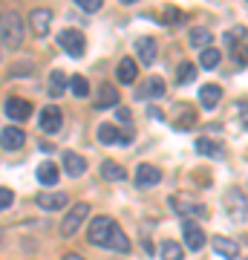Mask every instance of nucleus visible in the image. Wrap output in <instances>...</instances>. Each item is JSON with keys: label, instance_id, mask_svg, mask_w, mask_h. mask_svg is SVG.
<instances>
[{"label": "nucleus", "instance_id": "1", "mask_svg": "<svg viewBox=\"0 0 248 260\" xmlns=\"http://www.w3.org/2000/svg\"><path fill=\"white\" fill-rule=\"evenodd\" d=\"M87 240L92 246H101V249H116V251H130V240L127 234L121 232V225L113 217H95L87 229Z\"/></svg>", "mask_w": 248, "mask_h": 260}, {"label": "nucleus", "instance_id": "2", "mask_svg": "<svg viewBox=\"0 0 248 260\" xmlns=\"http://www.w3.org/2000/svg\"><path fill=\"white\" fill-rule=\"evenodd\" d=\"M20 41H23L20 15L18 12H3L0 15V44L6 49H15V47H20Z\"/></svg>", "mask_w": 248, "mask_h": 260}, {"label": "nucleus", "instance_id": "3", "mask_svg": "<svg viewBox=\"0 0 248 260\" xmlns=\"http://www.w3.org/2000/svg\"><path fill=\"white\" fill-rule=\"evenodd\" d=\"M58 47L66 49V55L81 58L84 52H87V41H84V32H78V29H61V32H58Z\"/></svg>", "mask_w": 248, "mask_h": 260}, {"label": "nucleus", "instance_id": "4", "mask_svg": "<svg viewBox=\"0 0 248 260\" xmlns=\"http://www.w3.org/2000/svg\"><path fill=\"white\" fill-rule=\"evenodd\" d=\"M87 214H90V205L87 203H75L69 211H66V217L61 220V237H73L78 229H81V223L87 220Z\"/></svg>", "mask_w": 248, "mask_h": 260}, {"label": "nucleus", "instance_id": "5", "mask_svg": "<svg viewBox=\"0 0 248 260\" xmlns=\"http://www.w3.org/2000/svg\"><path fill=\"white\" fill-rule=\"evenodd\" d=\"M38 124H41V130H44V133H58V130H61V124H64V113H61V107H55V104H46L44 110L38 113Z\"/></svg>", "mask_w": 248, "mask_h": 260}, {"label": "nucleus", "instance_id": "6", "mask_svg": "<svg viewBox=\"0 0 248 260\" xmlns=\"http://www.w3.org/2000/svg\"><path fill=\"white\" fill-rule=\"evenodd\" d=\"M133 182H136V188H153L162 182V171L156 165H150V162H141V165H136Z\"/></svg>", "mask_w": 248, "mask_h": 260}, {"label": "nucleus", "instance_id": "7", "mask_svg": "<svg viewBox=\"0 0 248 260\" xmlns=\"http://www.w3.org/2000/svg\"><path fill=\"white\" fill-rule=\"evenodd\" d=\"M170 205H173V211L182 214V217H193V214L205 217V205L196 203V200H191L188 194H173L170 197Z\"/></svg>", "mask_w": 248, "mask_h": 260}, {"label": "nucleus", "instance_id": "8", "mask_svg": "<svg viewBox=\"0 0 248 260\" xmlns=\"http://www.w3.org/2000/svg\"><path fill=\"white\" fill-rule=\"evenodd\" d=\"M182 234H185V246H188L191 251H199L205 246V240H208L205 232H202V225L193 223V220H185L182 223Z\"/></svg>", "mask_w": 248, "mask_h": 260}, {"label": "nucleus", "instance_id": "9", "mask_svg": "<svg viewBox=\"0 0 248 260\" xmlns=\"http://www.w3.org/2000/svg\"><path fill=\"white\" fill-rule=\"evenodd\" d=\"M38 205H41L44 211H61L66 205V194L64 191H41V194H38Z\"/></svg>", "mask_w": 248, "mask_h": 260}, {"label": "nucleus", "instance_id": "10", "mask_svg": "<svg viewBox=\"0 0 248 260\" xmlns=\"http://www.w3.org/2000/svg\"><path fill=\"white\" fill-rule=\"evenodd\" d=\"M130 139H133V136L121 133L116 124H101V127H98V142H101V145H127Z\"/></svg>", "mask_w": 248, "mask_h": 260}, {"label": "nucleus", "instance_id": "11", "mask_svg": "<svg viewBox=\"0 0 248 260\" xmlns=\"http://www.w3.org/2000/svg\"><path fill=\"white\" fill-rule=\"evenodd\" d=\"M23 142H26V133H23L20 127H15V124L0 130V145H3L6 150H18Z\"/></svg>", "mask_w": 248, "mask_h": 260}, {"label": "nucleus", "instance_id": "12", "mask_svg": "<svg viewBox=\"0 0 248 260\" xmlns=\"http://www.w3.org/2000/svg\"><path fill=\"white\" fill-rule=\"evenodd\" d=\"M220 102H222V87L220 84H202V87H199V104H202L205 110H214Z\"/></svg>", "mask_w": 248, "mask_h": 260}, {"label": "nucleus", "instance_id": "13", "mask_svg": "<svg viewBox=\"0 0 248 260\" xmlns=\"http://www.w3.org/2000/svg\"><path fill=\"white\" fill-rule=\"evenodd\" d=\"M6 116L15 121H26V119H32V104L23 102V99H9L6 102Z\"/></svg>", "mask_w": 248, "mask_h": 260}, {"label": "nucleus", "instance_id": "14", "mask_svg": "<svg viewBox=\"0 0 248 260\" xmlns=\"http://www.w3.org/2000/svg\"><path fill=\"white\" fill-rule=\"evenodd\" d=\"M165 95V81L159 78V75H153V78H147L141 87H138L136 99H162Z\"/></svg>", "mask_w": 248, "mask_h": 260}, {"label": "nucleus", "instance_id": "15", "mask_svg": "<svg viewBox=\"0 0 248 260\" xmlns=\"http://www.w3.org/2000/svg\"><path fill=\"white\" fill-rule=\"evenodd\" d=\"M214 251L220 254V257H225V260H237L239 257V246H237V240H231V237H214Z\"/></svg>", "mask_w": 248, "mask_h": 260}, {"label": "nucleus", "instance_id": "16", "mask_svg": "<svg viewBox=\"0 0 248 260\" xmlns=\"http://www.w3.org/2000/svg\"><path fill=\"white\" fill-rule=\"evenodd\" d=\"M136 55L145 67H150L153 61H156V41H153V38H138L136 41Z\"/></svg>", "mask_w": 248, "mask_h": 260}, {"label": "nucleus", "instance_id": "17", "mask_svg": "<svg viewBox=\"0 0 248 260\" xmlns=\"http://www.w3.org/2000/svg\"><path fill=\"white\" fill-rule=\"evenodd\" d=\"M116 78H119L121 84H133L138 78V64L133 58H121L119 67H116Z\"/></svg>", "mask_w": 248, "mask_h": 260}, {"label": "nucleus", "instance_id": "18", "mask_svg": "<svg viewBox=\"0 0 248 260\" xmlns=\"http://www.w3.org/2000/svg\"><path fill=\"white\" fill-rule=\"evenodd\" d=\"M61 162H64V171L69 174V177H81L84 171H87L84 156H78V153H73V150H66L64 156H61Z\"/></svg>", "mask_w": 248, "mask_h": 260}, {"label": "nucleus", "instance_id": "19", "mask_svg": "<svg viewBox=\"0 0 248 260\" xmlns=\"http://www.w3.org/2000/svg\"><path fill=\"white\" fill-rule=\"evenodd\" d=\"M29 20H32V29H35V35L44 38L46 32H49V23H52V12H49V9H35L32 15H29Z\"/></svg>", "mask_w": 248, "mask_h": 260}, {"label": "nucleus", "instance_id": "20", "mask_svg": "<svg viewBox=\"0 0 248 260\" xmlns=\"http://www.w3.org/2000/svg\"><path fill=\"white\" fill-rule=\"evenodd\" d=\"M95 107H119V90L110 87V84H101V87H98Z\"/></svg>", "mask_w": 248, "mask_h": 260}, {"label": "nucleus", "instance_id": "21", "mask_svg": "<svg viewBox=\"0 0 248 260\" xmlns=\"http://www.w3.org/2000/svg\"><path fill=\"white\" fill-rule=\"evenodd\" d=\"M196 153H199V156H222V153H225V148H222V142L202 136V139L196 142Z\"/></svg>", "mask_w": 248, "mask_h": 260}, {"label": "nucleus", "instance_id": "22", "mask_svg": "<svg viewBox=\"0 0 248 260\" xmlns=\"http://www.w3.org/2000/svg\"><path fill=\"white\" fill-rule=\"evenodd\" d=\"M101 177H104V179H110V182H121V179L127 177V171H124L119 162L107 159V162H101Z\"/></svg>", "mask_w": 248, "mask_h": 260}, {"label": "nucleus", "instance_id": "23", "mask_svg": "<svg viewBox=\"0 0 248 260\" xmlns=\"http://www.w3.org/2000/svg\"><path fill=\"white\" fill-rule=\"evenodd\" d=\"M38 179H41L46 188L55 185V182H58V165H52V162H44V165H38Z\"/></svg>", "mask_w": 248, "mask_h": 260}, {"label": "nucleus", "instance_id": "24", "mask_svg": "<svg viewBox=\"0 0 248 260\" xmlns=\"http://www.w3.org/2000/svg\"><path fill=\"white\" fill-rule=\"evenodd\" d=\"M159 254H162V260H185V249L179 246V243H173V240H165V243H162Z\"/></svg>", "mask_w": 248, "mask_h": 260}, {"label": "nucleus", "instance_id": "25", "mask_svg": "<svg viewBox=\"0 0 248 260\" xmlns=\"http://www.w3.org/2000/svg\"><path fill=\"white\" fill-rule=\"evenodd\" d=\"M176 110H179V121H173V127H176V130H188V127H193V119H196L193 107H188V104H179Z\"/></svg>", "mask_w": 248, "mask_h": 260}, {"label": "nucleus", "instance_id": "26", "mask_svg": "<svg viewBox=\"0 0 248 260\" xmlns=\"http://www.w3.org/2000/svg\"><path fill=\"white\" fill-rule=\"evenodd\" d=\"M211 38H214V35H211V29H199V26L191 29V44L199 49V52L211 47Z\"/></svg>", "mask_w": 248, "mask_h": 260}, {"label": "nucleus", "instance_id": "27", "mask_svg": "<svg viewBox=\"0 0 248 260\" xmlns=\"http://www.w3.org/2000/svg\"><path fill=\"white\" fill-rule=\"evenodd\" d=\"M220 61H222V49L208 47V49H202V52H199V67H205V70H214Z\"/></svg>", "mask_w": 248, "mask_h": 260}, {"label": "nucleus", "instance_id": "28", "mask_svg": "<svg viewBox=\"0 0 248 260\" xmlns=\"http://www.w3.org/2000/svg\"><path fill=\"white\" fill-rule=\"evenodd\" d=\"M64 87H66V78H64V73H61V70L49 73V93L61 95V93H64Z\"/></svg>", "mask_w": 248, "mask_h": 260}, {"label": "nucleus", "instance_id": "29", "mask_svg": "<svg viewBox=\"0 0 248 260\" xmlns=\"http://www.w3.org/2000/svg\"><path fill=\"white\" fill-rule=\"evenodd\" d=\"M193 78H196V67H193L191 61H185V64L179 67V75H176V84H191Z\"/></svg>", "mask_w": 248, "mask_h": 260}, {"label": "nucleus", "instance_id": "30", "mask_svg": "<svg viewBox=\"0 0 248 260\" xmlns=\"http://www.w3.org/2000/svg\"><path fill=\"white\" fill-rule=\"evenodd\" d=\"M69 90H73L78 99H84V95L90 93V84H87V78H84V75H73V81H69Z\"/></svg>", "mask_w": 248, "mask_h": 260}, {"label": "nucleus", "instance_id": "31", "mask_svg": "<svg viewBox=\"0 0 248 260\" xmlns=\"http://www.w3.org/2000/svg\"><path fill=\"white\" fill-rule=\"evenodd\" d=\"M15 203V194H12V188H0V211L3 208H9Z\"/></svg>", "mask_w": 248, "mask_h": 260}, {"label": "nucleus", "instance_id": "32", "mask_svg": "<svg viewBox=\"0 0 248 260\" xmlns=\"http://www.w3.org/2000/svg\"><path fill=\"white\" fill-rule=\"evenodd\" d=\"M78 9H84V12H98V9H101V0H78Z\"/></svg>", "mask_w": 248, "mask_h": 260}, {"label": "nucleus", "instance_id": "33", "mask_svg": "<svg viewBox=\"0 0 248 260\" xmlns=\"http://www.w3.org/2000/svg\"><path fill=\"white\" fill-rule=\"evenodd\" d=\"M182 18H185V15H182L179 9H167V12H165V20L170 23V26H173V23H179Z\"/></svg>", "mask_w": 248, "mask_h": 260}, {"label": "nucleus", "instance_id": "34", "mask_svg": "<svg viewBox=\"0 0 248 260\" xmlns=\"http://www.w3.org/2000/svg\"><path fill=\"white\" fill-rule=\"evenodd\" d=\"M234 55H237V64H248V47H234Z\"/></svg>", "mask_w": 248, "mask_h": 260}, {"label": "nucleus", "instance_id": "35", "mask_svg": "<svg viewBox=\"0 0 248 260\" xmlns=\"http://www.w3.org/2000/svg\"><path fill=\"white\" fill-rule=\"evenodd\" d=\"M116 119H119L121 124H130L133 116H130V110H124V107H116ZM130 127H133V124H130Z\"/></svg>", "mask_w": 248, "mask_h": 260}, {"label": "nucleus", "instance_id": "36", "mask_svg": "<svg viewBox=\"0 0 248 260\" xmlns=\"http://www.w3.org/2000/svg\"><path fill=\"white\" fill-rule=\"evenodd\" d=\"M147 116H150V119H159V121L165 119V113L159 110V107H153V104H150V107H147Z\"/></svg>", "mask_w": 248, "mask_h": 260}, {"label": "nucleus", "instance_id": "37", "mask_svg": "<svg viewBox=\"0 0 248 260\" xmlns=\"http://www.w3.org/2000/svg\"><path fill=\"white\" fill-rule=\"evenodd\" d=\"M239 110H242V124H248V104H239Z\"/></svg>", "mask_w": 248, "mask_h": 260}, {"label": "nucleus", "instance_id": "38", "mask_svg": "<svg viewBox=\"0 0 248 260\" xmlns=\"http://www.w3.org/2000/svg\"><path fill=\"white\" fill-rule=\"evenodd\" d=\"M64 260H87V257H81V254H64Z\"/></svg>", "mask_w": 248, "mask_h": 260}, {"label": "nucleus", "instance_id": "39", "mask_svg": "<svg viewBox=\"0 0 248 260\" xmlns=\"http://www.w3.org/2000/svg\"><path fill=\"white\" fill-rule=\"evenodd\" d=\"M245 260H248V257H245Z\"/></svg>", "mask_w": 248, "mask_h": 260}]
</instances>
